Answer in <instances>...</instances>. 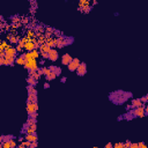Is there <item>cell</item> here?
I'll list each match as a JSON object with an SVG mask.
<instances>
[{
  "label": "cell",
  "instance_id": "obj_33",
  "mask_svg": "<svg viewBox=\"0 0 148 148\" xmlns=\"http://www.w3.org/2000/svg\"><path fill=\"white\" fill-rule=\"evenodd\" d=\"M140 100H141V102H142V103H147V102H148V97H147V96L141 97Z\"/></svg>",
  "mask_w": 148,
  "mask_h": 148
},
{
  "label": "cell",
  "instance_id": "obj_12",
  "mask_svg": "<svg viewBox=\"0 0 148 148\" xmlns=\"http://www.w3.org/2000/svg\"><path fill=\"white\" fill-rule=\"evenodd\" d=\"M86 7H90V0H79V8L83 9Z\"/></svg>",
  "mask_w": 148,
  "mask_h": 148
},
{
  "label": "cell",
  "instance_id": "obj_6",
  "mask_svg": "<svg viewBox=\"0 0 148 148\" xmlns=\"http://www.w3.org/2000/svg\"><path fill=\"white\" fill-rule=\"evenodd\" d=\"M49 59L52 60V61H56V60L58 59V51H57L56 49L52 47L51 50L49 51Z\"/></svg>",
  "mask_w": 148,
  "mask_h": 148
},
{
  "label": "cell",
  "instance_id": "obj_38",
  "mask_svg": "<svg viewBox=\"0 0 148 148\" xmlns=\"http://www.w3.org/2000/svg\"><path fill=\"white\" fill-rule=\"evenodd\" d=\"M136 147H139L138 143H131V148H136Z\"/></svg>",
  "mask_w": 148,
  "mask_h": 148
},
{
  "label": "cell",
  "instance_id": "obj_20",
  "mask_svg": "<svg viewBox=\"0 0 148 148\" xmlns=\"http://www.w3.org/2000/svg\"><path fill=\"white\" fill-rule=\"evenodd\" d=\"M65 44H66V39H65V37H59L57 46H58V47H63Z\"/></svg>",
  "mask_w": 148,
  "mask_h": 148
},
{
  "label": "cell",
  "instance_id": "obj_23",
  "mask_svg": "<svg viewBox=\"0 0 148 148\" xmlns=\"http://www.w3.org/2000/svg\"><path fill=\"white\" fill-rule=\"evenodd\" d=\"M58 74L56 73V72H53L52 71L49 75H46V80H49V81H51V80H53V79H56V77H57Z\"/></svg>",
  "mask_w": 148,
  "mask_h": 148
},
{
  "label": "cell",
  "instance_id": "obj_13",
  "mask_svg": "<svg viewBox=\"0 0 148 148\" xmlns=\"http://www.w3.org/2000/svg\"><path fill=\"white\" fill-rule=\"evenodd\" d=\"M26 140H28V141H30V142H34V141H37V135L35 134V133H27L26 135V138H24Z\"/></svg>",
  "mask_w": 148,
  "mask_h": 148
},
{
  "label": "cell",
  "instance_id": "obj_7",
  "mask_svg": "<svg viewBox=\"0 0 148 148\" xmlns=\"http://www.w3.org/2000/svg\"><path fill=\"white\" fill-rule=\"evenodd\" d=\"M46 44L49 45L50 47H53V46H57V43H58V38L56 37H46Z\"/></svg>",
  "mask_w": 148,
  "mask_h": 148
},
{
  "label": "cell",
  "instance_id": "obj_21",
  "mask_svg": "<svg viewBox=\"0 0 148 148\" xmlns=\"http://www.w3.org/2000/svg\"><path fill=\"white\" fill-rule=\"evenodd\" d=\"M142 102H141V100H140V98H139V100H133V101H132V105H133V107H134V108H138V107H141L142 105Z\"/></svg>",
  "mask_w": 148,
  "mask_h": 148
},
{
  "label": "cell",
  "instance_id": "obj_19",
  "mask_svg": "<svg viewBox=\"0 0 148 148\" xmlns=\"http://www.w3.org/2000/svg\"><path fill=\"white\" fill-rule=\"evenodd\" d=\"M28 102H37V94H29Z\"/></svg>",
  "mask_w": 148,
  "mask_h": 148
},
{
  "label": "cell",
  "instance_id": "obj_30",
  "mask_svg": "<svg viewBox=\"0 0 148 148\" xmlns=\"http://www.w3.org/2000/svg\"><path fill=\"white\" fill-rule=\"evenodd\" d=\"M42 70H43V74H44L45 77H46V75H49V74H50V73L52 72L51 68H46V67H43Z\"/></svg>",
  "mask_w": 148,
  "mask_h": 148
},
{
  "label": "cell",
  "instance_id": "obj_14",
  "mask_svg": "<svg viewBox=\"0 0 148 148\" xmlns=\"http://www.w3.org/2000/svg\"><path fill=\"white\" fill-rule=\"evenodd\" d=\"M52 47H50L46 43H44V44H41V46H39V52H41V53H42V52H44V53H49V51H50Z\"/></svg>",
  "mask_w": 148,
  "mask_h": 148
},
{
  "label": "cell",
  "instance_id": "obj_37",
  "mask_svg": "<svg viewBox=\"0 0 148 148\" xmlns=\"http://www.w3.org/2000/svg\"><path fill=\"white\" fill-rule=\"evenodd\" d=\"M139 145V147H141V148H147V146L143 143V142H140V143H138Z\"/></svg>",
  "mask_w": 148,
  "mask_h": 148
},
{
  "label": "cell",
  "instance_id": "obj_34",
  "mask_svg": "<svg viewBox=\"0 0 148 148\" xmlns=\"http://www.w3.org/2000/svg\"><path fill=\"white\" fill-rule=\"evenodd\" d=\"M34 123H35V118L30 117V118L28 119V125H30V124H34Z\"/></svg>",
  "mask_w": 148,
  "mask_h": 148
},
{
  "label": "cell",
  "instance_id": "obj_35",
  "mask_svg": "<svg viewBox=\"0 0 148 148\" xmlns=\"http://www.w3.org/2000/svg\"><path fill=\"white\" fill-rule=\"evenodd\" d=\"M38 146V143H37V141H34V142H31V145H30V147L31 148H34V147H37Z\"/></svg>",
  "mask_w": 148,
  "mask_h": 148
},
{
  "label": "cell",
  "instance_id": "obj_42",
  "mask_svg": "<svg viewBox=\"0 0 148 148\" xmlns=\"http://www.w3.org/2000/svg\"><path fill=\"white\" fill-rule=\"evenodd\" d=\"M145 111H146V113H148V105L147 107H145Z\"/></svg>",
  "mask_w": 148,
  "mask_h": 148
},
{
  "label": "cell",
  "instance_id": "obj_39",
  "mask_svg": "<svg viewBox=\"0 0 148 148\" xmlns=\"http://www.w3.org/2000/svg\"><path fill=\"white\" fill-rule=\"evenodd\" d=\"M125 147H130L131 148V142H126V143H124V148Z\"/></svg>",
  "mask_w": 148,
  "mask_h": 148
},
{
  "label": "cell",
  "instance_id": "obj_28",
  "mask_svg": "<svg viewBox=\"0 0 148 148\" xmlns=\"http://www.w3.org/2000/svg\"><path fill=\"white\" fill-rule=\"evenodd\" d=\"M31 54H32V57H34L35 59H38L39 54H41V52L37 51V49H35V50H32V51H31Z\"/></svg>",
  "mask_w": 148,
  "mask_h": 148
},
{
  "label": "cell",
  "instance_id": "obj_3",
  "mask_svg": "<svg viewBox=\"0 0 148 148\" xmlns=\"http://www.w3.org/2000/svg\"><path fill=\"white\" fill-rule=\"evenodd\" d=\"M80 64H81V63H80V60H79L77 58H74L71 63H70V64L67 65V67H68V70H70L71 72H74V71H77V67H79V65H80Z\"/></svg>",
  "mask_w": 148,
  "mask_h": 148
},
{
  "label": "cell",
  "instance_id": "obj_41",
  "mask_svg": "<svg viewBox=\"0 0 148 148\" xmlns=\"http://www.w3.org/2000/svg\"><path fill=\"white\" fill-rule=\"evenodd\" d=\"M105 147H107V148H110V147H112V145H111V143H108Z\"/></svg>",
  "mask_w": 148,
  "mask_h": 148
},
{
  "label": "cell",
  "instance_id": "obj_27",
  "mask_svg": "<svg viewBox=\"0 0 148 148\" xmlns=\"http://www.w3.org/2000/svg\"><path fill=\"white\" fill-rule=\"evenodd\" d=\"M8 46H9V44L7 43L6 41H2V42L0 43V50H6Z\"/></svg>",
  "mask_w": 148,
  "mask_h": 148
},
{
  "label": "cell",
  "instance_id": "obj_4",
  "mask_svg": "<svg viewBox=\"0 0 148 148\" xmlns=\"http://www.w3.org/2000/svg\"><path fill=\"white\" fill-rule=\"evenodd\" d=\"M133 115L136 117H143L146 115V111H145V107L141 105V107H138L133 110Z\"/></svg>",
  "mask_w": 148,
  "mask_h": 148
},
{
  "label": "cell",
  "instance_id": "obj_31",
  "mask_svg": "<svg viewBox=\"0 0 148 148\" xmlns=\"http://www.w3.org/2000/svg\"><path fill=\"white\" fill-rule=\"evenodd\" d=\"M11 145H12V148H15L18 145H16V141L14 139H11Z\"/></svg>",
  "mask_w": 148,
  "mask_h": 148
},
{
  "label": "cell",
  "instance_id": "obj_29",
  "mask_svg": "<svg viewBox=\"0 0 148 148\" xmlns=\"http://www.w3.org/2000/svg\"><path fill=\"white\" fill-rule=\"evenodd\" d=\"M27 89H28V91H29V94H37V91H36V89L34 88V86H30V84H29Z\"/></svg>",
  "mask_w": 148,
  "mask_h": 148
},
{
  "label": "cell",
  "instance_id": "obj_32",
  "mask_svg": "<svg viewBox=\"0 0 148 148\" xmlns=\"http://www.w3.org/2000/svg\"><path fill=\"white\" fill-rule=\"evenodd\" d=\"M113 147L115 148H124V143H116V145H113Z\"/></svg>",
  "mask_w": 148,
  "mask_h": 148
},
{
  "label": "cell",
  "instance_id": "obj_25",
  "mask_svg": "<svg viewBox=\"0 0 148 148\" xmlns=\"http://www.w3.org/2000/svg\"><path fill=\"white\" fill-rule=\"evenodd\" d=\"M23 57H24V59H26L27 61L34 58V57H32V54H31V51H27L26 53H23Z\"/></svg>",
  "mask_w": 148,
  "mask_h": 148
},
{
  "label": "cell",
  "instance_id": "obj_1",
  "mask_svg": "<svg viewBox=\"0 0 148 148\" xmlns=\"http://www.w3.org/2000/svg\"><path fill=\"white\" fill-rule=\"evenodd\" d=\"M24 67L28 68L29 71H37L38 70V66H37V59L32 58L30 60H28L24 65Z\"/></svg>",
  "mask_w": 148,
  "mask_h": 148
},
{
  "label": "cell",
  "instance_id": "obj_15",
  "mask_svg": "<svg viewBox=\"0 0 148 148\" xmlns=\"http://www.w3.org/2000/svg\"><path fill=\"white\" fill-rule=\"evenodd\" d=\"M36 129H37V126H36V123H34V124L28 125V127H27L26 132H27V133H35V132H36Z\"/></svg>",
  "mask_w": 148,
  "mask_h": 148
},
{
  "label": "cell",
  "instance_id": "obj_18",
  "mask_svg": "<svg viewBox=\"0 0 148 148\" xmlns=\"http://www.w3.org/2000/svg\"><path fill=\"white\" fill-rule=\"evenodd\" d=\"M27 82L30 84V86H36V83H37V80H36L34 77L29 75V77H27Z\"/></svg>",
  "mask_w": 148,
  "mask_h": 148
},
{
  "label": "cell",
  "instance_id": "obj_11",
  "mask_svg": "<svg viewBox=\"0 0 148 148\" xmlns=\"http://www.w3.org/2000/svg\"><path fill=\"white\" fill-rule=\"evenodd\" d=\"M15 59L16 57H9V56L4 57V65H13L15 63Z\"/></svg>",
  "mask_w": 148,
  "mask_h": 148
},
{
  "label": "cell",
  "instance_id": "obj_24",
  "mask_svg": "<svg viewBox=\"0 0 148 148\" xmlns=\"http://www.w3.org/2000/svg\"><path fill=\"white\" fill-rule=\"evenodd\" d=\"M1 148H12V145H11V140H6V141H2V143H1Z\"/></svg>",
  "mask_w": 148,
  "mask_h": 148
},
{
  "label": "cell",
  "instance_id": "obj_5",
  "mask_svg": "<svg viewBox=\"0 0 148 148\" xmlns=\"http://www.w3.org/2000/svg\"><path fill=\"white\" fill-rule=\"evenodd\" d=\"M77 72V74H79L80 77L84 75V74H86V72H87V65L84 64V63H81V64L79 65Z\"/></svg>",
  "mask_w": 148,
  "mask_h": 148
},
{
  "label": "cell",
  "instance_id": "obj_40",
  "mask_svg": "<svg viewBox=\"0 0 148 148\" xmlns=\"http://www.w3.org/2000/svg\"><path fill=\"white\" fill-rule=\"evenodd\" d=\"M0 65H4V58H0Z\"/></svg>",
  "mask_w": 148,
  "mask_h": 148
},
{
  "label": "cell",
  "instance_id": "obj_17",
  "mask_svg": "<svg viewBox=\"0 0 148 148\" xmlns=\"http://www.w3.org/2000/svg\"><path fill=\"white\" fill-rule=\"evenodd\" d=\"M27 37L30 39H34V38H36V32H35V30H32V29H28L27 30Z\"/></svg>",
  "mask_w": 148,
  "mask_h": 148
},
{
  "label": "cell",
  "instance_id": "obj_44",
  "mask_svg": "<svg viewBox=\"0 0 148 148\" xmlns=\"http://www.w3.org/2000/svg\"><path fill=\"white\" fill-rule=\"evenodd\" d=\"M147 97H148V96H147Z\"/></svg>",
  "mask_w": 148,
  "mask_h": 148
},
{
  "label": "cell",
  "instance_id": "obj_36",
  "mask_svg": "<svg viewBox=\"0 0 148 148\" xmlns=\"http://www.w3.org/2000/svg\"><path fill=\"white\" fill-rule=\"evenodd\" d=\"M43 30H44V29H43V27H42V26L37 27V32H43Z\"/></svg>",
  "mask_w": 148,
  "mask_h": 148
},
{
  "label": "cell",
  "instance_id": "obj_8",
  "mask_svg": "<svg viewBox=\"0 0 148 148\" xmlns=\"http://www.w3.org/2000/svg\"><path fill=\"white\" fill-rule=\"evenodd\" d=\"M5 52H6V56H9V57H16V52H18V50L9 45L6 50H5Z\"/></svg>",
  "mask_w": 148,
  "mask_h": 148
},
{
  "label": "cell",
  "instance_id": "obj_2",
  "mask_svg": "<svg viewBox=\"0 0 148 148\" xmlns=\"http://www.w3.org/2000/svg\"><path fill=\"white\" fill-rule=\"evenodd\" d=\"M26 110L29 115H32V113L37 112V110H38V104H37V102H28Z\"/></svg>",
  "mask_w": 148,
  "mask_h": 148
},
{
  "label": "cell",
  "instance_id": "obj_43",
  "mask_svg": "<svg viewBox=\"0 0 148 148\" xmlns=\"http://www.w3.org/2000/svg\"><path fill=\"white\" fill-rule=\"evenodd\" d=\"M49 87H50V86H49V83H45L44 84V88H49Z\"/></svg>",
  "mask_w": 148,
  "mask_h": 148
},
{
  "label": "cell",
  "instance_id": "obj_9",
  "mask_svg": "<svg viewBox=\"0 0 148 148\" xmlns=\"http://www.w3.org/2000/svg\"><path fill=\"white\" fill-rule=\"evenodd\" d=\"M72 60H73V58H72L71 54H68V53H65L64 56H63V58H61V63H63V65H68L72 61Z\"/></svg>",
  "mask_w": 148,
  "mask_h": 148
},
{
  "label": "cell",
  "instance_id": "obj_26",
  "mask_svg": "<svg viewBox=\"0 0 148 148\" xmlns=\"http://www.w3.org/2000/svg\"><path fill=\"white\" fill-rule=\"evenodd\" d=\"M30 145H31V142H30V141H28V140H24V141L22 142V143H20V145H19V148L30 147Z\"/></svg>",
  "mask_w": 148,
  "mask_h": 148
},
{
  "label": "cell",
  "instance_id": "obj_22",
  "mask_svg": "<svg viewBox=\"0 0 148 148\" xmlns=\"http://www.w3.org/2000/svg\"><path fill=\"white\" fill-rule=\"evenodd\" d=\"M20 41V37L19 36H16V35H13L12 37H11V39H9V42L12 43V44H16V43H19Z\"/></svg>",
  "mask_w": 148,
  "mask_h": 148
},
{
  "label": "cell",
  "instance_id": "obj_10",
  "mask_svg": "<svg viewBox=\"0 0 148 148\" xmlns=\"http://www.w3.org/2000/svg\"><path fill=\"white\" fill-rule=\"evenodd\" d=\"M24 49H26L27 51H32V50H35L37 47H36V44L32 41H28L26 43V45H24Z\"/></svg>",
  "mask_w": 148,
  "mask_h": 148
},
{
  "label": "cell",
  "instance_id": "obj_16",
  "mask_svg": "<svg viewBox=\"0 0 148 148\" xmlns=\"http://www.w3.org/2000/svg\"><path fill=\"white\" fill-rule=\"evenodd\" d=\"M15 63L18 65H26V63H27V60L24 59V57H23V54L22 56H19V57H16V59H15Z\"/></svg>",
  "mask_w": 148,
  "mask_h": 148
}]
</instances>
